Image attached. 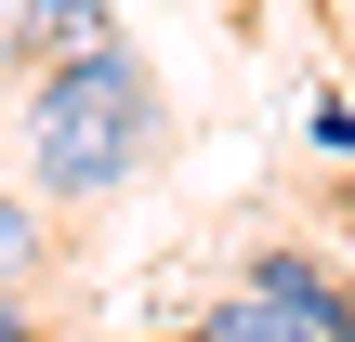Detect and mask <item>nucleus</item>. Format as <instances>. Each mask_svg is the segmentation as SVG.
Masks as SVG:
<instances>
[{"label":"nucleus","instance_id":"1","mask_svg":"<svg viewBox=\"0 0 355 342\" xmlns=\"http://www.w3.org/2000/svg\"><path fill=\"white\" fill-rule=\"evenodd\" d=\"M13 145H26V185L53 211H105L171 158V79L145 66L132 26H105L92 53L13 79Z\"/></svg>","mask_w":355,"mask_h":342},{"label":"nucleus","instance_id":"9","mask_svg":"<svg viewBox=\"0 0 355 342\" xmlns=\"http://www.w3.org/2000/svg\"><path fill=\"white\" fill-rule=\"evenodd\" d=\"M343 237H355V198H343Z\"/></svg>","mask_w":355,"mask_h":342},{"label":"nucleus","instance_id":"8","mask_svg":"<svg viewBox=\"0 0 355 342\" xmlns=\"http://www.w3.org/2000/svg\"><path fill=\"white\" fill-rule=\"evenodd\" d=\"M132 342H211V330H132Z\"/></svg>","mask_w":355,"mask_h":342},{"label":"nucleus","instance_id":"6","mask_svg":"<svg viewBox=\"0 0 355 342\" xmlns=\"http://www.w3.org/2000/svg\"><path fill=\"white\" fill-rule=\"evenodd\" d=\"M303 145H316L329 171H355V92H316V105H303Z\"/></svg>","mask_w":355,"mask_h":342},{"label":"nucleus","instance_id":"4","mask_svg":"<svg viewBox=\"0 0 355 342\" xmlns=\"http://www.w3.org/2000/svg\"><path fill=\"white\" fill-rule=\"evenodd\" d=\"M198 330H211V342H329V330H303V316H290L277 290H250V277H237V290H224V303H211Z\"/></svg>","mask_w":355,"mask_h":342},{"label":"nucleus","instance_id":"5","mask_svg":"<svg viewBox=\"0 0 355 342\" xmlns=\"http://www.w3.org/2000/svg\"><path fill=\"white\" fill-rule=\"evenodd\" d=\"M40 264V185H0V277Z\"/></svg>","mask_w":355,"mask_h":342},{"label":"nucleus","instance_id":"2","mask_svg":"<svg viewBox=\"0 0 355 342\" xmlns=\"http://www.w3.org/2000/svg\"><path fill=\"white\" fill-rule=\"evenodd\" d=\"M250 290H277L303 330H329V342H355V264H329V250H303V237H263L250 250Z\"/></svg>","mask_w":355,"mask_h":342},{"label":"nucleus","instance_id":"3","mask_svg":"<svg viewBox=\"0 0 355 342\" xmlns=\"http://www.w3.org/2000/svg\"><path fill=\"white\" fill-rule=\"evenodd\" d=\"M119 26V0H0V79H40L66 53H92Z\"/></svg>","mask_w":355,"mask_h":342},{"label":"nucleus","instance_id":"7","mask_svg":"<svg viewBox=\"0 0 355 342\" xmlns=\"http://www.w3.org/2000/svg\"><path fill=\"white\" fill-rule=\"evenodd\" d=\"M0 342H40V316H26V290L0 277Z\"/></svg>","mask_w":355,"mask_h":342}]
</instances>
